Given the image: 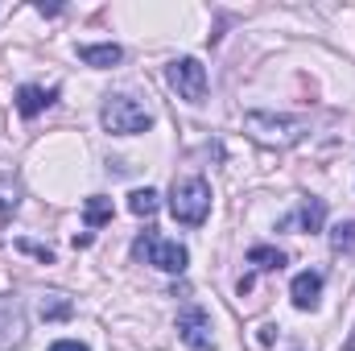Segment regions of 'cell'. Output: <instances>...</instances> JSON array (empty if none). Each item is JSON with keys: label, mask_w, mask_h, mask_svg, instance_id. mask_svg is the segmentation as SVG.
I'll use <instances>...</instances> for the list:
<instances>
[{"label": "cell", "mask_w": 355, "mask_h": 351, "mask_svg": "<svg viewBox=\"0 0 355 351\" xmlns=\"http://www.w3.org/2000/svg\"><path fill=\"white\" fill-rule=\"evenodd\" d=\"M322 219H327V203H322V198H306V203H302V211H297L302 232H318V228H322Z\"/></svg>", "instance_id": "cell-13"}, {"label": "cell", "mask_w": 355, "mask_h": 351, "mask_svg": "<svg viewBox=\"0 0 355 351\" xmlns=\"http://www.w3.org/2000/svg\"><path fill=\"white\" fill-rule=\"evenodd\" d=\"M83 219H87V228H103V223H112V198H103V194H95L83 203Z\"/></svg>", "instance_id": "cell-14"}, {"label": "cell", "mask_w": 355, "mask_h": 351, "mask_svg": "<svg viewBox=\"0 0 355 351\" xmlns=\"http://www.w3.org/2000/svg\"><path fill=\"white\" fill-rule=\"evenodd\" d=\"M79 58L87 62V67H116L120 58H124V50L116 46V42H103V46H79Z\"/></svg>", "instance_id": "cell-10"}, {"label": "cell", "mask_w": 355, "mask_h": 351, "mask_svg": "<svg viewBox=\"0 0 355 351\" xmlns=\"http://www.w3.org/2000/svg\"><path fill=\"white\" fill-rule=\"evenodd\" d=\"M289 298L297 310H314L318 298H322V273H297L293 285H289Z\"/></svg>", "instance_id": "cell-8"}, {"label": "cell", "mask_w": 355, "mask_h": 351, "mask_svg": "<svg viewBox=\"0 0 355 351\" xmlns=\"http://www.w3.org/2000/svg\"><path fill=\"white\" fill-rule=\"evenodd\" d=\"M128 211L141 215V219H153L157 215V190H149V186L145 190H132L128 194Z\"/></svg>", "instance_id": "cell-15"}, {"label": "cell", "mask_w": 355, "mask_h": 351, "mask_svg": "<svg viewBox=\"0 0 355 351\" xmlns=\"http://www.w3.org/2000/svg\"><path fill=\"white\" fill-rule=\"evenodd\" d=\"M17 207H21V186H17V178L0 174V228L17 215Z\"/></svg>", "instance_id": "cell-11"}, {"label": "cell", "mask_w": 355, "mask_h": 351, "mask_svg": "<svg viewBox=\"0 0 355 351\" xmlns=\"http://www.w3.org/2000/svg\"><path fill=\"white\" fill-rule=\"evenodd\" d=\"M166 79H170V87H174L182 99H190V103H202V99H207V67H202L198 58H178V62H170Z\"/></svg>", "instance_id": "cell-6"}, {"label": "cell", "mask_w": 355, "mask_h": 351, "mask_svg": "<svg viewBox=\"0 0 355 351\" xmlns=\"http://www.w3.org/2000/svg\"><path fill=\"white\" fill-rule=\"evenodd\" d=\"M54 99H58V87H33V83H25V87L17 91V112H21L25 120H33V116L46 112Z\"/></svg>", "instance_id": "cell-9"}, {"label": "cell", "mask_w": 355, "mask_h": 351, "mask_svg": "<svg viewBox=\"0 0 355 351\" xmlns=\"http://www.w3.org/2000/svg\"><path fill=\"white\" fill-rule=\"evenodd\" d=\"M343 351H355V335H352V339H347V348H343Z\"/></svg>", "instance_id": "cell-19"}, {"label": "cell", "mask_w": 355, "mask_h": 351, "mask_svg": "<svg viewBox=\"0 0 355 351\" xmlns=\"http://www.w3.org/2000/svg\"><path fill=\"white\" fill-rule=\"evenodd\" d=\"M132 257L145 261V264H157L162 273H186V264H190L186 248H182L178 240H162V236H153V232H145V236L132 244Z\"/></svg>", "instance_id": "cell-4"}, {"label": "cell", "mask_w": 355, "mask_h": 351, "mask_svg": "<svg viewBox=\"0 0 355 351\" xmlns=\"http://www.w3.org/2000/svg\"><path fill=\"white\" fill-rule=\"evenodd\" d=\"M211 211V186L202 178H178L170 186V215L186 228H198Z\"/></svg>", "instance_id": "cell-3"}, {"label": "cell", "mask_w": 355, "mask_h": 351, "mask_svg": "<svg viewBox=\"0 0 355 351\" xmlns=\"http://www.w3.org/2000/svg\"><path fill=\"white\" fill-rule=\"evenodd\" d=\"M178 339L190 351H215V335H211V314L202 306H182L178 310Z\"/></svg>", "instance_id": "cell-5"}, {"label": "cell", "mask_w": 355, "mask_h": 351, "mask_svg": "<svg viewBox=\"0 0 355 351\" xmlns=\"http://www.w3.org/2000/svg\"><path fill=\"white\" fill-rule=\"evenodd\" d=\"M25 339V314L17 302H0V351L17 348Z\"/></svg>", "instance_id": "cell-7"}, {"label": "cell", "mask_w": 355, "mask_h": 351, "mask_svg": "<svg viewBox=\"0 0 355 351\" xmlns=\"http://www.w3.org/2000/svg\"><path fill=\"white\" fill-rule=\"evenodd\" d=\"M50 351H87L79 339H58V343H50Z\"/></svg>", "instance_id": "cell-18"}, {"label": "cell", "mask_w": 355, "mask_h": 351, "mask_svg": "<svg viewBox=\"0 0 355 351\" xmlns=\"http://www.w3.org/2000/svg\"><path fill=\"white\" fill-rule=\"evenodd\" d=\"M248 261L257 264L261 273H277V268H285V252L272 248V244H257V248H248Z\"/></svg>", "instance_id": "cell-12"}, {"label": "cell", "mask_w": 355, "mask_h": 351, "mask_svg": "<svg viewBox=\"0 0 355 351\" xmlns=\"http://www.w3.org/2000/svg\"><path fill=\"white\" fill-rule=\"evenodd\" d=\"M244 132L261 145H272V149H289L306 137V120L297 116H272V112H248L244 116Z\"/></svg>", "instance_id": "cell-1"}, {"label": "cell", "mask_w": 355, "mask_h": 351, "mask_svg": "<svg viewBox=\"0 0 355 351\" xmlns=\"http://www.w3.org/2000/svg\"><path fill=\"white\" fill-rule=\"evenodd\" d=\"M99 120H103V128H107L112 137H137V132H149V128H153L149 108L137 103L132 95H107Z\"/></svg>", "instance_id": "cell-2"}, {"label": "cell", "mask_w": 355, "mask_h": 351, "mask_svg": "<svg viewBox=\"0 0 355 351\" xmlns=\"http://www.w3.org/2000/svg\"><path fill=\"white\" fill-rule=\"evenodd\" d=\"M42 318H71V302L62 293H46L42 298Z\"/></svg>", "instance_id": "cell-17"}, {"label": "cell", "mask_w": 355, "mask_h": 351, "mask_svg": "<svg viewBox=\"0 0 355 351\" xmlns=\"http://www.w3.org/2000/svg\"><path fill=\"white\" fill-rule=\"evenodd\" d=\"M331 248H335V252H355V219L331 228Z\"/></svg>", "instance_id": "cell-16"}]
</instances>
